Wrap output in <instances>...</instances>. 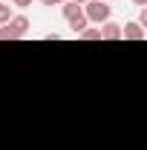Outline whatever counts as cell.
Masks as SVG:
<instances>
[{"instance_id": "30bf717a", "label": "cell", "mask_w": 147, "mask_h": 150, "mask_svg": "<svg viewBox=\"0 0 147 150\" xmlns=\"http://www.w3.org/2000/svg\"><path fill=\"white\" fill-rule=\"evenodd\" d=\"M43 6H61V3H66V0H40Z\"/></svg>"}, {"instance_id": "8fae6325", "label": "cell", "mask_w": 147, "mask_h": 150, "mask_svg": "<svg viewBox=\"0 0 147 150\" xmlns=\"http://www.w3.org/2000/svg\"><path fill=\"white\" fill-rule=\"evenodd\" d=\"M133 3H136V6H141V9L147 6V0H133Z\"/></svg>"}, {"instance_id": "277c9868", "label": "cell", "mask_w": 147, "mask_h": 150, "mask_svg": "<svg viewBox=\"0 0 147 150\" xmlns=\"http://www.w3.org/2000/svg\"><path fill=\"white\" fill-rule=\"evenodd\" d=\"M98 29H101V40H121V26H118L115 20H107V23H101Z\"/></svg>"}, {"instance_id": "8992f818", "label": "cell", "mask_w": 147, "mask_h": 150, "mask_svg": "<svg viewBox=\"0 0 147 150\" xmlns=\"http://www.w3.org/2000/svg\"><path fill=\"white\" fill-rule=\"evenodd\" d=\"M78 12H81V6H78V3H72V0H66V3H61V15H64V20L75 18Z\"/></svg>"}, {"instance_id": "7c38bea8", "label": "cell", "mask_w": 147, "mask_h": 150, "mask_svg": "<svg viewBox=\"0 0 147 150\" xmlns=\"http://www.w3.org/2000/svg\"><path fill=\"white\" fill-rule=\"evenodd\" d=\"M72 3H78V6H84V3H87V0H72Z\"/></svg>"}, {"instance_id": "ba28073f", "label": "cell", "mask_w": 147, "mask_h": 150, "mask_svg": "<svg viewBox=\"0 0 147 150\" xmlns=\"http://www.w3.org/2000/svg\"><path fill=\"white\" fill-rule=\"evenodd\" d=\"M78 38H81V40H101V29H90V26H87Z\"/></svg>"}, {"instance_id": "5b68a950", "label": "cell", "mask_w": 147, "mask_h": 150, "mask_svg": "<svg viewBox=\"0 0 147 150\" xmlns=\"http://www.w3.org/2000/svg\"><path fill=\"white\" fill-rule=\"evenodd\" d=\"M66 23H69V29H72V35H81V32H84V29L90 26V20H87V15H84V9H81V12H78L75 18H69Z\"/></svg>"}, {"instance_id": "7a4b0ae2", "label": "cell", "mask_w": 147, "mask_h": 150, "mask_svg": "<svg viewBox=\"0 0 147 150\" xmlns=\"http://www.w3.org/2000/svg\"><path fill=\"white\" fill-rule=\"evenodd\" d=\"M81 9H84L87 20H90V23H95V26L107 23V20H110V15H112V9H110V3H107V0H87Z\"/></svg>"}, {"instance_id": "9c48e42d", "label": "cell", "mask_w": 147, "mask_h": 150, "mask_svg": "<svg viewBox=\"0 0 147 150\" xmlns=\"http://www.w3.org/2000/svg\"><path fill=\"white\" fill-rule=\"evenodd\" d=\"M35 0H12V9H26V6H32Z\"/></svg>"}, {"instance_id": "3957f363", "label": "cell", "mask_w": 147, "mask_h": 150, "mask_svg": "<svg viewBox=\"0 0 147 150\" xmlns=\"http://www.w3.org/2000/svg\"><path fill=\"white\" fill-rule=\"evenodd\" d=\"M144 38H147V29L139 26L136 20H130V23L121 26V40H144Z\"/></svg>"}, {"instance_id": "52a82bcc", "label": "cell", "mask_w": 147, "mask_h": 150, "mask_svg": "<svg viewBox=\"0 0 147 150\" xmlns=\"http://www.w3.org/2000/svg\"><path fill=\"white\" fill-rule=\"evenodd\" d=\"M12 18H15V9H12L9 3H0V26H3V23H9Z\"/></svg>"}, {"instance_id": "6da1fadb", "label": "cell", "mask_w": 147, "mask_h": 150, "mask_svg": "<svg viewBox=\"0 0 147 150\" xmlns=\"http://www.w3.org/2000/svg\"><path fill=\"white\" fill-rule=\"evenodd\" d=\"M29 26H32V23H29L26 15H15L9 23L0 26V40H20V38L29 35Z\"/></svg>"}]
</instances>
